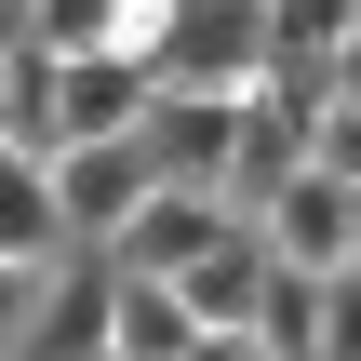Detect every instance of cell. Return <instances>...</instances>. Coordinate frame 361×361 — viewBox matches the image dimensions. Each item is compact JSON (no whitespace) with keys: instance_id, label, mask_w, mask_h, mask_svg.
Segmentation results:
<instances>
[{"instance_id":"obj_11","label":"cell","mask_w":361,"mask_h":361,"mask_svg":"<svg viewBox=\"0 0 361 361\" xmlns=\"http://www.w3.org/2000/svg\"><path fill=\"white\" fill-rule=\"evenodd\" d=\"M0 134H13L27 161H54V54H40V40L0 67Z\"/></svg>"},{"instance_id":"obj_17","label":"cell","mask_w":361,"mask_h":361,"mask_svg":"<svg viewBox=\"0 0 361 361\" xmlns=\"http://www.w3.org/2000/svg\"><path fill=\"white\" fill-rule=\"evenodd\" d=\"M241 361H268V348H255V335H241Z\"/></svg>"},{"instance_id":"obj_7","label":"cell","mask_w":361,"mask_h":361,"mask_svg":"<svg viewBox=\"0 0 361 361\" xmlns=\"http://www.w3.org/2000/svg\"><path fill=\"white\" fill-rule=\"evenodd\" d=\"M174 295H188V322H201V335H255V308H268V228H228Z\"/></svg>"},{"instance_id":"obj_13","label":"cell","mask_w":361,"mask_h":361,"mask_svg":"<svg viewBox=\"0 0 361 361\" xmlns=\"http://www.w3.org/2000/svg\"><path fill=\"white\" fill-rule=\"evenodd\" d=\"M27 308H40V268H0V361L27 348Z\"/></svg>"},{"instance_id":"obj_6","label":"cell","mask_w":361,"mask_h":361,"mask_svg":"<svg viewBox=\"0 0 361 361\" xmlns=\"http://www.w3.org/2000/svg\"><path fill=\"white\" fill-rule=\"evenodd\" d=\"M255 228H268L281 268H322V281H335V268H348V174H295Z\"/></svg>"},{"instance_id":"obj_9","label":"cell","mask_w":361,"mask_h":361,"mask_svg":"<svg viewBox=\"0 0 361 361\" xmlns=\"http://www.w3.org/2000/svg\"><path fill=\"white\" fill-rule=\"evenodd\" d=\"M322 322H335V281L268 255V308H255V348H268V361H322Z\"/></svg>"},{"instance_id":"obj_4","label":"cell","mask_w":361,"mask_h":361,"mask_svg":"<svg viewBox=\"0 0 361 361\" xmlns=\"http://www.w3.org/2000/svg\"><path fill=\"white\" fill-rule=\"evenodd\" d=\"M228 228H255V214H228L214 188H161V201H147V214L107 241V268H121V281H188V268H201Z\"/></svg>"},{"instance_id":"obj_16","label":"cell","mask_w":361,"mask_h":361,"mask_svg":"<svg viewBox=\"0 0 361 361\" xmlns=\"http://www.w3.org/2000/svg\"><path fill=\"white\" fill-rule=\"evenodd\" d=\"M348 268H361V188H348Z\"/></svg>"},{"instance_id":"obj_5","label":"cell","mask_w":361,"mask_h":361,"mask_svg":"<svg viewBox=\"0 0 361 361\" xmlns=\"http://www.w3.org/2000/svg\"><path fill=\"white\" fill-rule=\"evenodd\" d=\"M228 147H241V94H161V107H147L161 188H214V201H228Z\"/></svg>"},{"instance_id":"obj_2","label":"cell","mask_w":361,"mask_h":361,"mask_svg":"<svg viewBox=\"0 0 361 361\" xmlns=\"http://www.w3.org/2000/svg\"><path fill=\"white\" fill-rule=\"evenodd\" d=\"M161 107V67L147 54H54V147H107V134H147Z\"/></svg>"},{"instance_id":"obj_3","label":"cell","mask_w":361,"mask_h":361,"mask_svg":"<svg viewBox=\"0 0 361 361\" xmlns=\"http://www.w3.org/2000/svg\"><path fill=\"white\" fill-rule=\"evenodd\" d=\"M107 322H121V268H107V255H54L13 361H107Z\"/></svg>"},{"instance_id":"obj_8","label":"cell","mask_w":361,"mask_h":361,"mask_svg":"<svg viewBox=\"0 0 361 361\" xmlns=\"http://www.w3.org/2000/svg\"><path fill=\"white\" fill-rule=\"evenodd\" d=\"M54 255H80L67 214H54V161H27L0 134V268H54Z\"/></svg>"},{"instance_id":"obj_12","label":"cell","mask_w":361,"mask_h":361,"mask_svg":"<svg viewBox=\"0 0 361 361\" xmlns=\"http://www.w3.org/2000/svg\"><path fill=\"white\" fill-rule=\"evenodd\" d=\"M361 27V0H268V54H335Z\"/></svg>"},{"instance_id":"obj_10","label":"cell","mask_w":361,"mask_h":361,"mask_svg":"<svg viewBox=\"0 0 361 361\" xmlns=\"http://www.w3.org/2000/svg\"><path fill=\"white\" fill-rule=\"evenodd\" d=\"M188 348H201L188 295H174V281H121V322H107V361H188Z\"/></svg>"},{"instance_id":"obj_1","label":"cell","mask_w":361,"mask_h":361,"mask_svg":"<svg viewBox=\"0 0 361 361\" xmlns=\"http://www.w3.org/2000/svg\"><path fill=\"white\" fill-rule=\"evenodd\" d=\"M147 201H161V161H147V134L54 147V214H67V241H80V255H107V241H121Z\"/></svg>"},{"instance_id":"obj_15","label":"cell","mask_w":361,"mask_h":361,"mask_svg":"<svg viewBox=\"0 0 361 361\" xmlns=\"http://www.w3.org/2000/svg\"><path fill=\"white\" fill-rule=\"evenodd\" d=\"M13 54H27V0H0V67H13Z\"/></svg>"},{"instance_id":"obj_14","label":"cell","mask_w":361,"mask_h":361,"mask_svg":"<svg viewBox=\"0 0 361 361\" xmlns=\"http://www.w3.org/2000/svg\"><path fill=\"white\" fill-rule=\"evenodd\" d=\"M335 107H361V27L335 40Z\"/></svg>"}]
</instances>
